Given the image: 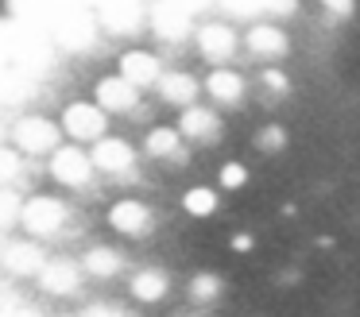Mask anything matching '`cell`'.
<instances>
[{"label": "cell", "instance_id": "6da1fadb", "mask_svg": "<svg viewBox=\"0 0 360 317\" xmlns=\"http://www.w3.org/2000/svg\"><path fill=\"white\" fill-rule=\"evenodd\" d=\"M0 317H360V0H0Z\"/></svg>", "mask_w": 360, "mask_h": 317}]
</instances>
